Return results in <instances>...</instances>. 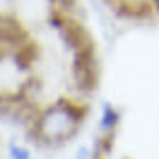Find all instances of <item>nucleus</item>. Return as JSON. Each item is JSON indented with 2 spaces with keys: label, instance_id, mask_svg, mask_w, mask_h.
<instances>
[{
  "label": "nucleus",
  "instance_id": "obj_1",
  "mask_svg": "<svg viewBox=\"0 0 159 159\" xmlns=\"http://www.w3.org/2000/svg\"><path fill=\"white\" fill-rule=\"evenodd\" d=\"M87 120V106L70 97L51 101L36 111L34 120L27 128V135L34 145L43 149H60L80 135Z\"/></svg>",
  "mask_w": 159,
  "mask_h": 159
},
{
  "label": "nucleus",
  "instance_id": "obj_2",
  "mask_svg": "<svg viewBox=\"0 0 159 159\" xmlns=\"http://www.w3.org/2000/svg\"><path fill=\"white\" fill-rule=\"evenodd\" d=\"M72 80H75V87L77 92L87 94L99 84V60L94 53V46H87L82 51L72 53Z\"/></svg>",
  "mask_w": 159,
  "mask_h": 159
},
{
  "label": "nucleus",
  "instance_id": "obj_3",
  "mask_svg": "<svg viewBox=\"0 0 159 159\" xmlns=\"http://www.w3.org/2000/svg\"><path fill=\"white\" fill-rule=\"evenodd\" d=\"M120 125V109L113 104H101V113H99V135H113L118 133Z\"/></svg>",
  "mask_w": 159,
  "mask_h": 159
},
{
  "label": "nucleus",
  "instance_id": "obj_4",
  "mask_svg": "<svg viewBox=\"0 0 159 159\" xmlns=\"http://www.w3.org/2000/svg\"><path fill=\"white\" fill-rule=\"evenodd\" d=\"M7 157L10 159H31V149L27 145H22L20 140H10L7 145Z\"/></svg>",
  "mask_w": 159,
  "mask_h": 159
},
{
  "label": "nucleus",
  "instance_id": "obj_5",
  "mask_svg": "<svg viewBox=\"0 0 159 159\" xmlns=\"http://www.w3.org/2000/svg\"><path fill=\"white\" fill-rule=\"evenodd\" d=\"M17 99H20V94L12 97V94L0 92V120H7V113H10V109L15 106V101H17Z\"/></svg>",
  "mask_w": 159,
  "mask_h": 159
},
{
  "label": "nucleus",
  "instance_id": "obj_6",
  "mask_svg": "<svg viewBox=\"0 0 159 159\" xmlns=\"http://www.w3.org/2000/svg\"><path fill=\"white\" fill-rule=\"evenodd\" d=\"M75 159H92V149L89 147H80L75 152Z\"/></svg>",
  "mask_w": 159,
  "mask_h": 159
},
{
  "label": "nucleus",
  "instance_id": "obj_7",
  "mask_svg": "<svg viewBox=\"0 0 159 159\" xmlns=\"http://www.w3.org/2000/svg\"><path fill=\"white\" fill-rule=\"evenodd\" d=\"M147 2H152V7H154V12H159V0H147Z\"/></svg>",
  "mask_w": 159,
  "mask_h": 159
},
{
  "label": "nucleus",
  "instance_id": "obj_8",
  "mask_svg": "<svg viewBox=\"0 0 159 159\" xmlns=\"http://www.w3.org/2000/svg\"><path fill=\"white\" fill-rule=\"evenodd\" d=\"M106 2H111V0H106Z\"/></svg>",
  "mask_w": 159,
  "mask_h": 159
},
{
  "label": "nucleus",
  "instance_id": "obj_9",
  "mask_svg": "<svg viewBox=\"0 0 159 159\" xmlns=\"http://www.w3.org/2000/svg\"><path fill=\"white\" fill-rule=\"evenodd\" d=\"M31 159H36V157H31Z\"/></svg>",
  "mask_w": 159,
  "mask_h": 159
}]
</instances>
